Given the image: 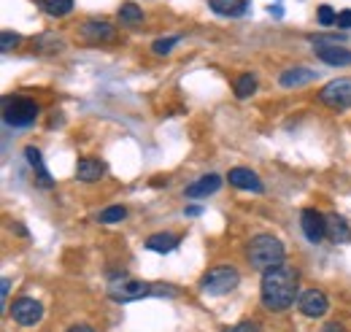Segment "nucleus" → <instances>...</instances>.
<instances>
[{
	"label": "nucleus",
	"mask_w": 351,
	"mask_h": 332,
	"mask_svg": "<svg viewBox=\"0 0 351 332\" xmlns=\"http://www.w3.org/2000/svg\"><path fill=\"white\" fill-rule=\"evenodd\" d=\"M227 181H230V187H235V189H246V192H254V195H260L265 187L263 181H260V176L252 170V167H232L230 173H227Z\"/></svg>",
	"instance_id": "nucleus-12"
},
{
	"label": "nucleus",
	"mask_w": 351,
	"mask_h": 332,
	"mask_svg": "<svg viewBox=\"0 0 351 332\" xmlns=\"http://www.w3.org/2000/svg\"><path fill=\"white\" fill-rule=\"evenodd\" d=\"M298 308L308 319H322L330 311V297L322 289H306L298 297Z\"/></svg>",
	"instance_id": "nucleus-10"
},
{
	"label": "nucleus",
	"mask_w": 351,
	"mask_h": 332,
	"mask_svg": "<svg viewBox=\"0 0 351 332\" xmlns=\"http://www.w3.org/2000/svg\"><path fill=\"white\" fill-rule=\"evenodd\" d=\"M65 332H95L89 324H73V327H68Z\"/></svg>",
	"instance_id": "nucleus-32"
},
{
	"label": "nucleus",
	"mask_w": 351,
	"mask_h": 332,
	"mask_svg": "<svg viewBox=\"0 0 351 332\" xmlns=\"http://www.w3.org/2000/svg\"><path fill=\"white\" fill-rule=\"evenodd\" d=\"M200 213H203V208L200 206H189L186 211H184V216H192V219H195V216H200Z\"/></svg>",
	"instance_id": "nucleus-31"
},
{
	"label": "nucleus",
	"mask_w": 351,
	"mask_h": 332,
	"mask_svg": "<svg viewBox=\"0 0 351 332\" xmlns=\"http://www.w3.org/2000/svg\"><path fill=\"white\" fill-rule=\"evenodd\" d=\"M322 332H346V327H343L341 322H327V324L322 327Z\"/></svg>",
	"instance_id": "nucleus-30"
},
{
	"label": "nucleus",
	"mask_w": 351,
	"mask_h": 332,
	"mask_svg": "<svg viewBox=\"0 0 351 332\" xmlns=\"http://www.w3.org/2000/svg\"><path fill=\"white\" fill-rule=\"evenodd\" d=\"M117 16H119V22H122L125 27H138V25H143V11H141V5L132 3V0L119 5Z\"/></svg>",
	"instance_id": "nucleus-20"
},
{
	"label": "nucleus",
	"mask_w": 351,
	"mask_h": 332,
	"mask_svg": "<svg viewBox=\"0 0 351 332\" xmlns=\"http://www.w3.org/2000/svg\"><path fill=\"white\" fill-rule=\"evenodd\" d=\"M241 284V273L232 268V265H219V268H211L203 278H200V289L208 297H221V294H230Z\"/></svg>",
	"instance_id": "nucleus-4"
},
{
	"label": "nucleus",
	"mask_w": 351,
	"mask_h": 332,
	"mask_svg": "<svg viewBox=\"0 0 351 332\" xmlns=\"http://www.w3.org/2000/svg\"><path fill=\"white\" fill-rule=\"evenodd\" d=\"M106 163H100V160H92V157H82L79 163H76V178L79 181H84V184H95V181H100L103 176H106Z\"/></svg>",
	"instance_id": "nucleus-14"
},
{
	"label": "nucleus",
	"mask_w": 351,
	"mask_h": 332,
	"mask_svg": "<svg viewBox=\"0 0 351 332\" xmlns=\"http://www.w3.org/2000/svg\"><path fill=\"white\" fill-rule=\"evenodd\" d=\"M232 92H235V97H241V100H246V97H252L254 92H257V76H252V73H241L235 84H232Z\"/></svg>",
	"instance_id": "nucleus-22"
},
{
	"label": "nucleus",
	"mask_w": 351,
	"mask_h": 332,
	"mask_svg": "<svg viewBox=\"0 0 351 332\" xmlns=\"http://www.w3.org/2000/svg\"><path fill=\"white\" fill-rule=\"evenodd\" d=\"M41 114V106L33 97L25 95H8L3 97V122L14 130L19 127H30Z\"/></svg>",
	"instance_id": "nucleus-3"
},
{
	"label": "nucleus",
	"mask_w": 351,
	"mask_h": 332,
	"mask_svg": "<svg viewBox=\"0 0 351 332\" xmlns=\"http://www.w3.org/2000/svg\"><path fill=\"white\" fill-rule=\"evenodd\" d=\"M319 100L330 108V111H349L351 108V76L335 79L327 86H322Z\"/></svg>",
	"instance_id": "nucleus-6"
},
{
	"label": "nucleus",
	"mask_w": 351,
	"mask_h": 332,
	"mask_svg": "<svg viewBox=\"0 0 351 332\" xmlns=\"http://www.w3.org/2000/svg\"><path fill=\"white\" fill-rule=\"evenodd\" d=\"M62 49H65V43H62L60 36H54V33H44V36H38L33 41V51L36 54H57Z\"/></svg>",
	"instance_id": "nucleus-21"
},
{
	"label": "nucleus",
	"mask_w": 351,
	"mask_h": 332,
	"mask_svg": "<svg viewBox=\"0 0 351 332\" xmlns=\"http://www.w3.org/2000/svg\"><path fill=\"white\" fill-rule=\"evenodd\" d=\"M300 227L306 233V238L311 244H322L327 238V216L316 208H303L300 213Z\"/></svg>",
	"instance_id": "nucleus-9"
},
{
	"label": "nucleus",
	"mask_w": 351,
	"mask_h": 332,
	"mask_svg": "<svg viewBox=\"0 0 351 332\" xmlns=\"http://www.w3.org/2000/svg\"><path fill=\"white\" fill-rule=\"evenodd\" d=\"M311 43H313V54H316L324 65H330V68H346V65H351V51L343 46V38H341V36H338V38L313 36Z\"/></svg>",
	"instance_id": "nucleus-5"
},
{
	"label": "nucleus",
	"mask_w": 351,
	"mask_h": 332,
	"mask_svg": "<svg viewBox=\"0 0 351 332\" xmlns=\"http://www.w3.org/2000/svg\"><path fill=\"white\" fill-rule=\"evenodd\" d=\"M327 238L332 244H349L351 241V224L341 213H330L327 216Z\"/></svg>",
	"instance_id": "nucleus-16"
},
{
	"label": "nucleus",
	"mask_w": 351,
	"mask_h": 332,
	"mask_svg": "<svg viewBox=\"0 0 351 332\" xmlns=\"http://www.w3.org/2000/svg\"><path fill=\"white\" fill-rule=\"evenodd\" d=\"M298 273L287 265L270 268L263 273V284H260V297H263L265 311L270 313H281L287 308H292L298 303Z\"/></svg>",
	"instance_id": "nucleus-1"
},
{
	"label": "nucleus",
	"mask_w": 351,
	"mask_h": 332,
	"mask_svg": "<svg viewBox=\"0 0 351 332\" xmlns=\"http://www.w3.org/2000/svg\"><path fill=\"white\" fill-rule=\"evenodd\" d=\"M338 27H341V30H349L351 27V11H338Z\"/></svg>",
	"instance_id": "nucleus-28"
},
{
	"label": "nucleus",
	"mask_w": 351,
	"mask_h": 332,
	"mask_svg": "<svg viewBox=\"0 0 351 332\" xmlns=\"http://www.w3.org/2000/svg\"><path fill=\"white\" fill-rule=\"evenodd\" d=\"M316 82V71H311V68H300V65H295V68H289V71H284L281 76H278V84L284 86V89H298V86H306V84Z\"/></svg>",
	"instance_id": "nucleus-15"
},
{
	"label": "nucleus",
	"mask_w": 351,
	"mask_h": 332,
	"mask_svg": "<svg viewBox=\"0 0 351 332\" xmlns=\"http://www.w3.org/2000/svg\"><path fill=\"white\" fill-rule=\"evenodd\" d=\"M22 43V36L19 33H11V30H3V36H0V51L5 54V51H11V49H16Z\"/></svg>",
	"instance_id": "nucleus-27"
},
{
	"label": "nucleus",
	"mask_w": 351,
	"mask_h": 332,
	"mask_svg": "<svg viewBox=\"0 0 351 332\" xmlns=\"http://www.w3.org/2000/svg\"><path fill=\"white\" fill-rule=\"evenodd\" d=\"M8 313L19 327H36L44 316V303H38L36 297H16L8 308Z\"/></svg>",
	"instance_id": "nucleus-8"
},
{
	"label": "nucleus",
	"mask_w": 351,
	"mask_h": 332,
	"mask_svg": "<svg viewBox=\"0 0 351 332\" xmlns=\"http://www.w3.org/2000/svg\"><path fill=\"white\" fill-rule=\"evenodd\" d=\"M149 294H152V284L141 281V278H117L108 287V297L114 303H135V300H143Z\"/></svg>",
	"instance_id": "nucleus-7"
},
{
	"label": "nucleus",
	"mask_w": 351,
	"mask_h": 332,
	"mask_svg": "<svg viewBox=\"0 0 351 332\" xmlns=\"http://www.w3.org/2000/svg\"><path fill=\"white\" fill-rule=\"evenodd\" d=\"M219 187H221V176L206 173V176H200L197 181H192V184L184 189V195H186L189 200H203V198H208V195H217Z\"/></svg>",
	"instance_id": "nucleus-13"
},
{
	"label": "nucleus",
	"mask_w": 351,
	"mask_h": 332,
	"mask_svg": "<svg viewBox=\"0 0 351 332\" xmlns=\"http://www.w3.org/2000/svg\"><path fill=\"white\" fill-rule=\"evenodd\" d=\"M82 38L87 43H111L117 41V30L106 19H87L82 27Z\"/></svg>",
	"instance_id": "nucleus-11"
},
{
	"label": "nucleus",
	"mask_w": 351,
	"mask_h": 332,
	"mask_svg": "<svg viewBox=\"0 0 351 332\" xmlns=\"http://www.w3.org/2000/svg\"><path fill=\"white\" fill-rule=\"evenodd\" d=\"M95 219H97L100 224H117V222H125V219H128V208L125 206H108V208H103Z\"/></svg>",
	"instance_id": "nucleus-24"
},
{
	"label": "nucleus",
	"mask_w": 351,
	"mask_h": 332,
	"mask_svg": "<svg viewBox=\"0 0 351 332\" xmlns=\"http://www.w3.org/2000/svg\"><path fill=\"white\" fill-rule=\"evenodd\" d=\"M25 157H27V163H30V167L36 170V184H38V187H44V189H49V187H54V178H51V176H49V170H46L44 157H41V152H38L36 146H27V149H25Z\"/></svg>",
	"instance_id": "nucleus-17"
},
{
	"label": "nucleus",
	"mask_w": 351,
	"mask_h": 332,
	"mask_svg": "<svg viewBox=\"0 0 351 332\" xmlns=\"http://www.w3.org/2000/svg\"><path fill=\"white\" fill-rule=\"evenodd\" d=\"M38 5L44 8L49 16H54V19L68 16L73 11V0H38Z\"/></svg>",
	"instance_id": "nucleus-23"
},
{
	"label": "nucleus",
	"mask_w": 351,
	"mask_h": 332,
	"mask_svg": "<svg viewBox=\"0 0 351 332\" xmlns=\"http://www.w3.org/2000/svg\"><path fill=\"white\" fill-rule=\"evenodd\" d=\"M316 19H319L322 27H332V25H338V11H332L330 5H319Z\"/></svg>",
	"instance_id": "nucleus-25"
},
{
	"label": "nucleus",
	"mask_w": 351,
	"mask_h": 332,
	"mask_svg": "<svg viewBox=\"0 0 351 332\" xmlns=\"http://www.w3.org/2000/svg\"><path fill=\"white\" fill-rule=\"evenodd\" d=\"M211 8L221 16H243L249 11V0H211Z\"/></svg>",
	"instance_id": "nucleus-19"
},
{
	"label": "nucleus",
	"mask_w": 351,
	"mask_h": 332,
	"mask_svg": "<svg viewBox=\"0 0 351 332\" xmlns=\"http://www.w3.org/2000/svg\"><path fill=\"white\" fill-rule=\"evenodd\" d=\"M232 332H260V327H257V322H241Z\"/></svg>",
	"instance_id": "nucleus-29"
},
{
	"label": "nucleus",
	"mask_w": 351,
	"mask_h": 332,
	"mask_svg": "<svg viewBox=\"0 0 351 332\" xmlns=\"http://www.w3.org/2000/svg\"><path fill=\"white\" fill-rule=\"evenodd\" d=\"M0 289H3V303H5V300H8V289H11V278H3Z\"/></svg>",
	"instance_id": "nucleus-33"
},
{
	"label": "nucleus",
	"mask_w": 351,
	"mask_h": 332,
	"mask_svg": "<svg viewBox=\"0 0 351 332\" xmlns=\"http://www.w3.org/2000/svg\"><path fill=\"white\" fill-rule=\"evenodd\" d=\"M246 259L254 270H270V268H278L284 265L287 259V251H284V244L276 238V235H257L252 238V244L246 246Z\"/></svg>",
	"instance_id": "nucleus-2"
},
{
	"label": "nucleus",
	"mask_w": 351,
	"mask_h": 332,
	"mask_svg": "<svg viewBox=\"0 0 351 332\" xmlns=\"http://www.w3.org/2000/svg\"><path fill=\"white\" fill-rule=\"evenodd\" d=\"M178 235L176 233H154L152 238H146V249L149 251H157V254H168L178 246Z\"/></svg>",
	"instance_id": "nucleus-18"
},
{
	"label": "nucleus",
	"mask_w": 351,
	"mask_h": 332,
	"mask_svg": "<svg viewBox=\"0 0 351 332\" xmlns=\"http://www.w3.org/2000/svg\"><path fill=\"white\" fill-rule=\"evenodd\" d=\"M178 41H181L178 36H168V38H157V41L152 43V51H154V54H171V51H173V46H176Z\"/></svg>",
	"instance_id": "nucleus-26"
}]
</instances>
